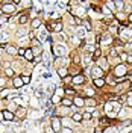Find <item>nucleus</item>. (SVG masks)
I'll return each instance as SVG.
<instances>
[{"mask_svg": "<svg viewBox=\"0 0 132 133\" xmlns=\"http://www.w3.org/2000/svg\"><path fill=\"white\" fill-rule=\"evenodd\" d=\"M58 5L61 6V8H64V6H67V5H68V3H67V2H59Z\"/></svg>", "mask_w": 132, "mask_h": 133, "instance_id": "obj_51", "label": "nucleus"}, {"mask_svg": "<svg viewBox=\"0 0 132 133\" xmlns=\"http://www.w3.org/2000/svg\"><path fill=\"white\" fill-rule=\"evenodd\" d=\"M128 73H129L128 71V66L124 65V64H117L114 66V71H112V74L116 76V79H123Z\"/></svg>", "mask_w": 132, "mask_h": 133, "instance_id": "obj_2", "label": "nucleus"}, {"mask_svg": "<svg viewBox=\"0 0 132 133\" xmlns=\"http://www.w3.org/2000/svg\"><path fill=\"white\" fill-rule=\"evenodd\" d=\"M8 21H9V17H6V15H2V17H0V26L6 24Z\"/></svg>", "mask_w": 132, "mask_h": 133, "instance_id": "obj_39", "label": "nucleus"}, {"mask_svg": "<svg viewBox=\"0 0 132 133\" xmlns=\"http://www.w3.org/2000/svg\"><path fill=\"white\" fill-rule=\"evenodd\" d=\"M17 42L21 45V49H26V47H27V44H29L31 41H29V38H27V36H25V38H20V39H17Z\"/></svg>", "mask_w": 132, "mask_h": 133, "instance_id": "obj_26", "label": "nucleus"}, {"mask_svg": "<svg viewBox=\"0 0 132 133\" xmlns=\"http://www.w3.org/2000/svg\"><path fill=\"white\" fill-rule=\"evenodd\" d=\"M41 26H43V20L40 18V17L32 18V21H31V27H32L33 30H35V29H38V27H41Z\"/></svg>", "mask_w": 132, "mask_h": 133, "instance_id": "obj_12", "label": "nucleus"}, {"mask_svg": "<svg viewBox=\"0 0 132 133\" xmlns=\"http://www.w3.org/2000/svg\"><path fill=\"white\" fill-rule=\"evenodd\" d=\"M2 114H3V119H6V121H12V119L15 118V116H14V112H9L8 109H3Z\"/></svg>", "mask_w": 132, "mask_h": 133, "instance_id": "obj_13", "label": "nucleus"}, {"mask_svg": "<svg viewBox=\"0 0 132 133\" xmlns=\"http://www.w3.org/2000/svg\"><path fill=\"white\" fill-rule=\"evenodd\" d=\"M105 6H106L111 12H116V6H114V2H112V0H108V2H105Z\"/></svg>", "mask_w": 132, "mask_h": 133, "instance_id": "obj_32", "label": "nucleus"}, {"mask_svg": "<svg viewBox=\"0 0 132 133\" xmlns=\"http://www.w3.org/2000/svg\"><path fill=\"white\" fill-rule=\"evenodd\" d=\"M108 35H111L112 38L114 36H117V33H118V26H116V24H109L108 26Z\"/></svg>", "mask_w": 132, "mask_h": 133, "instance_id": "obj_14", "label": "nucleus"}, {"mask_svg": "<svg viewBox=\"0 0 132 133\" xmlns=\"http://www.w3.org/2000/svg\"><path fill=\"white\" fill-rule=\"evenodd\" d=\"M0 76H2V66H0Z\"/></svg>", "mask_w": 132, "mask_h": 133, "instance_id": "obj_54", "label": "nucleus"}, {"mask_svg": "<svg viewBox=\"0 0 132 133\" xmlns=\"http://www.w3.org/2000/svg\"><path fill=\"white\" fill-rule=\"evenodd\" d=\"M96 62H97L96 65H97V66H100L102 70H105V68L108 66V59H105V58H100V59H97Z\"/></svg>", "mask_w": 132, "mask_h": 133, "instance_id": "obj_20", "label": "nucleus"}, {"mask_svg": "<svg viewBox=\"0 0 132 133\" xmlns=\"http://www.w3.org/2000/svg\"><path fill=\"white\" fill-rule=\"evenodd\" d=\"M62 29H64V23H62L61 20H58V21H52V32L59 33V32H62Z\"/></svg>", "mask_w": 132, "mask_h": 133, "instance_id": "obj_7", "label": "nucleus"}, {"mask_svg": "<svg viewBox=\"0 0 132 133\" xmlns=\"http://www.w3.org/2000/svg\"><path fill=\"white\" fill-rule=\"evenodd\" d=\"M123 5H124L123 0H116V2H114V6H116V12H118V11L122 9V6H123Z\"/></svg>", "mask_w": 132, "mask_h": 133, "instance_id": "obj_34", "label": "nucleus"}, {"mask_svg": "<svg viewBox=\"0 0 132 133\" xmlns=\"http://www.w3.org/2000/svg\"><path fill=\"white\" fill-rule=\"evenodd\" d=\"M61 104H62V108L70 109L71 106H73V101H71L70 98H62V100H61Z\"/></svg>", "mask_w": 132, "mask_h": 133, "instance_id": "obj_27", "label": "nucleus"}, {"mask_svg": "<svg viewBox=\"0 0 132 133\" xmlns=\"http://www.w3.org/2000/svg\"><path fill=\"white\" fill-rule=\"evenodd\" d=\"M85 49H87V51H88V53H91V55H93V51L97 49V47H96V45H93V44H87V45H85Z\"/></svg>", "mask_w": 132, "mask_h": 133, "instance_id": "obj_37", "label": "nucleus"}, {"mask_svg": "<svg viewBox=\"0 0 132 133\" xmlns=\"http://www.w3.org/2000/svg\"><path fill=\"white\" fill-rule=\"evenodd\" d=\"M5 86H6V79L0 76V88H5Z\"/></svg>", "mask_w": 132, "mask_h": 133, "instance_id": "obj_46", "label": "nucleus"}, {"mask_svg": "<svg viewBox=\"0 0 132 133\" xmlns=\"http://www.w3.org/2000/svg\"><path fill=\"white\" fill-rule=\"evenodd\" d=\"M99 58H102V47H97L91 55V61H97Z\"/></svg>", "mask_w": 132, "mask_h": 133, "instance_id": "obj_17", "label": "nucleus"}, {"mask_svg": "<svg viewBox=\"0 0 132 133\" xmlns=\"http://www.w3.org/2000/svg\"><path fill=\"white\" fill-rule=\"evenodd\" d=\"M128 58H129V55H128V53H120V55H118V61H128Z\"/></svg>", "mask_w": 132, "mask_h": 133, "instance_id": "obj_41", "label": "nucleus"}, {"mask_svg": "<svg viewBox=\"0 0 132 133\" xmlns=\"http://www.w3.org/2000/svg\"><path fill=\"white\" fill-rule=\"evenodd\" d=\"M31 44L35 47H41V41H38V39H31Z\"/></svg>", "mask_w": 132, "mask_h": 133, "instance_id": "obj_45", "label": "nucleus"}, {"mask_svg": "<svg viewBox=\"0 0 132 133\" xmlns=\"http://www.w3.org/2000/svg\"><path fill=\"white\" fill-rule=\"evenodd\" d=\"M8 38H9V32L8 30H3V32L0 30V44H2V42H6L8 41Z\"/></svg>", "mask_w": 132, "mask_h": 133, "instance_id": "obj_29", "label": "nucleus"}, {"mask_svg": "<svg viewBox=\"0 0 132 133\" xmlns=\"http://www.w3.org/2000/svg\"><path fill=\"white\" fill-rule=\"evenodd\" d=\"M91 118H93V116H91L90 112H83L82 114V119H85V121H90Z\"/></svg>", "mask_w": 132, "mask_h": 133, "instance_id": "obj_42", "label": "nucleus"}, {"mask_svg": "<svg viewBox=\"0 0 132 133\" xmlns=\"http://www.w3.org/2000/svg\"><path fill=\"white\" fill-rule=\"evenodd\" d=\"M83 82H85V77H83L82 74H77L74 76V77H71V85H83Z\"/></svg>", "mask_w": 132, "mask_h": 133, "instance_id": "obj_11", "label": "nucleus"}, {"mask_svg": "<svg viewBox=\"0 0 132 133\" xmlns=\"http://www.w3.org/2000/svg\"><path fill=\"white\" fill-rule=\"evenodd\" d=\"M70 119H71L73 123H81V121H82V114H79V112H74Z\"/></svg>", "mask_w": 132, "mask_h": 133, "instance_id": "obj_28", "label": "nucleus"}, {"mask_svg": "<svg viewBox=\"0 0 132 133\" xmlns=\"http://www.w3.org/2000/svg\"><path fill=\"white\" fill-rule=\"evenodd\" d=\"M12 86H14L15 89L21 88V86H23V82H21V79H20V77H17V76H14V77H12Z\"/></svg>", "mask_w": 132, "mask_h": 133, "instance_id": "obj_18", "label": "nucleus"}, {"mask_svg": "<svg viewBox=\"0 0 132 133\" xmlns=\"http://www.w3.org/2000/svg\"><path fill=\"white\" fill-rule=\"evenodd\" d=\"M120 110H122V106L117 103H112V101L106 103V106H105V112H106L108 116H116Z\"/></svg>", "mask_w": 132, "mask_h": 133, "instance_id": "obj_1", "label": "nucleus"}, {"mask_svg": "<svg viewBox=\"0 0 132 133\" xmlns=\"http://www.w3.org/2000/svg\"><path fill=\"white\" fill-rule=\"evenodd\" d=\"M2 65L5 66V70H6V68H11V64H9L8 61H5V62H3V64H2Z\"/></svg>", "mask_w": 132, "mask_h": 133, "instance_id": "obj_50", "label": "nucleus"}, {"mask_svg": "<svg viewBox=\"0 0 132 133\" xmlns=\"http://www.w3.org/2000/svg\"><path fill=\"white\" fill-rule=\"evenodd\" d=\"M61 133H73V130L71 129H67V127H62L61 129Z\"/></svg>", "mask_w": 132, "mask_h": 133, "instance_id": "obj_47", "label": "nucleus"}, {"mask_svg": "<svg viewBox=\"0 0 132 133\" xmlns=\"http://www.w3.org/2000/svg\"><path fill=\"white\" fill-rule=\"evenodd\" d=\"M105 79H93V85L96 86V88H103L105 86Z\"/></svg>", "mask_w": 132, "mask_h": 133, "instance_id": "obj_21", "label": "nucleus"}, {"mask_svg": "<svg viewBox=\"0 0 132 133\" xmlns=\"http://www.w3.org/2000/svg\"><path fill=\"white\" fill-rule=\"evenodd\" d=\"M102 12H103L105 15H112V12H111V11H109V9H108L106 6H105V5L102 6Z\"/></svg>", "mask_w": 132, "mask_h": 133, "instance_id": "obj_43", "label": "nucleus"}, {"mask_svg": "<svg viewBox=\"0 0 132 133\" xmlns=\"http://www.w3.org/2000/svg\"><path fill=\"white\" fill-rule=\"evenodd\" d=\"M85 94H87L88 97H93V95H94V89H91V88H85Z\"/></svg>", "mask_w": 132, "mask_h": 133, "instance_id": "obj_44", "label": "nucleus"}, {"mask_svg": "<svg viewBox=\"0 0 132 133\" xmlns=\"http://www.w3.org/2000/svg\"><path fill=\"white\" fill-rule=\"evenodd\" d=\"M50 129L53 130V133H59L61 132V129H62V124H61V118L59 116H53L52 118V121H50Z\"/></svg>", "mask_w": 132, "mask_h": 133, "instance_id": "obj_4", "label": "nucleus"}, {"mask_svg": "<svg viewBox=\"0 0 132 133\" xmlns=\"http://www.w3.org/2000/svg\"><path fill=\"white\" fill-rule=\"evenodd\" d=\"M23 58H25L26 61H29V62H32V61H33V53H32V49H31V47H27V49L25 50Z\"/></svg>", "mask_w": 132, "mask_h": 133, "instance_id": "obj_15", "label": "nucleus"}, {"mask_svg": "<svg viewBox=\"0 0 132 133\" xmlns=\"http://www.w3.org/2000/svg\"><path fill=\"white\" fill-rule=\"evenodd\" d=\"M91 76H93V79H103V76H105V70H102L100 66L94 65L91 68Z\"/></svg>", "mask_w": 132, "mask_h": 133, "instance_id": "obj_5", "label": "nucleus"}, {"mask_svg": "<svg viewBox=\"0 0 132 133\" xmlns=\"http://www.w3.org/2000/svg\"><path fill=\"white\" fill-rule=\"evenodd\" d=\"M71 101H73L74 106H77V108H83V98L82 97H74Z\"/></svg>", "mask_w": 132, "mask_h": 133, "instance_id": "obj_25", "label": "nucleus"}, {"mask_svg": "<svg viewBox=\"0 0 132 133\" xmlns=\"http://www.w3.org/2000/svg\"><path fill=\"white\" fill-rule=\"evenodd\" d=\"M64 53H65V45H62V44H56V45L53 47V55H55V56L62 58Z\"/></svg>", "mask_w": 132, "mask_h": 133, "instance_id": "obj_6", "label": "nucleus"}, {"mask_svg": "<svg viewBox=\"0 0 132 133\" xmlns=\"http://www.w3.org/2000/svg\"><path fill=\"white\" fill-rule=\"evenodd\" d=\"M25 50L26 49H21V47H20V49L17 50V55H18V56H23V55H25Z\"/></svg>", "mask_w": 132, "mask_h": 133, "instance_id": "obj_48", "label": "nucleus"}, {"mask_svg": "<svg viewBox=\"0 0 132 133\" xmlns=\"http://www.w3.org/2000/svg\"><path fill=\"white\" fill-rule=\"evenodd\" d=\"M82 23H83V29H85V30H91V29H93L90 18H88V20H82Z\"/></svg>", "mask_w": 132, "mask_h": 133, "instance_id": "obj_33", "label": "nucleus"}, {"mask_svg": "<svg viewBox=\"0 0 132 133\" xmlns=\"http://www.w3.org/2000/svg\"><path fill=\"white\" fill-rule=\"evenodd\" d=\"M124 18H126V14L122 12V11H118V12L114 14V20H117L118 23H120V21H123V24H124Z\"/></svg>", "mask_w": 132, "mask_h": 133, "instance_id": "obj_19", "label": "nucleus"}, {"mask_svg": "<svg viewBox=\"0 0 132 133\" xmlns=\"http://www.w3.org/2000/svg\"><path fill=\"white\" fill-rule=\"evenodd\" d=\"M26 112H27V110H26V108H18L15 110V114H14V116H18V118H23V116L26 115Z\"/></svg>", "mask_w": 132, "mask_h": 133, "instance_id": "obj_30", "label": "nucleus"}, {"mask_svg": "<svg viewBox=\"0 0 132 133\" xmlns=\"http://www.w3.org/2000/svg\"><path fill=\"white\" fill-rule=\"evenodd\" d=\"M2 12H3V15L11 17L14 12H15V6H14V5H11L9 2H5V3L2 5Z\"/></svg>", "mask_w": 132, "mask_h": 133, "instance_id": "obj_3", "label": "nucleus"}, {"mask_svg": "<svg viewBox=\"0 0 132 133\" xmlns=\"http://www.w3.org/2000/svg\"><path fill=\"white\" fill-rule=\"evenodd\" d=\"M5 74H6V77H14V70L12 68H6L5 70Z\"/></svg>", "mask_w": 132, "mask_h": 133, "instance_id": "obj_40", "label": "nucleus"}, {"mask_svg": "<svg viewBox=\"0 0 132 133\" xmlns=\"http://www.w3.org/2000/svg\"><path fill=\"white\" fill-rule=\"evenodd\" d=\"M64 95V88H56V91H55V97L56 98H61Z\"/></svg>", "mask_w": 132, "mask_h": 133, "instance_id": "obj_35", "label": "nucleus"}, {"mask_svg": "<svg viewBox=\"0 0 132 133\" xmlns=\"http://www.w3.org/2000/svg\"><path fill=\"white\" fill-rule=\"evenodd\" d=\"M3 15V12H2V8H0V17Z\"/></svg>", "mask_w": 132, "mask_h": 133, "instance_id": "obj_53", "label": "nucleus"}, {"mask_svg": "<svg viewBox=\"0 0 132 133\" xmlns=\"http://www.w3.org/2000/svg\"><path fill=\"white\" fill-rule=\"evenodd\" d=\"M27 21H29V17H27V14H23V15L18 17V24L21 26V27H23Z\"/></svg>", "mask_w": 132, "mask_h": 133, "instance_id": "obj_24", "label": "nucleus"}, {"mask_svg": "<svg viewBox=\"0 0 132 133\" xmlns=\"http://www.w3.org/2000/svg\"><path fill=\"white\" fill-rule=\"evenodd\" d=\"M83 106H88V108H94V106H97V103H96V100L93 98V97H88V98L83 100Z\"/></svg>", "mask_w": 132, "mask_h": 133, "instance_id": "obj_16", "label": "nucleus"}, {"mask_svg": "<svg viewBox=\"0 0 132 133\" xmlns=\"http://www.w3.org/2000/svg\"><path fill=\"white\" fill-rule=\"evenodd\" d=\"M76 38H79V39H83L85 36H87V30L83 29L82 26H77L76 27V35H74Z\"/></svg>", "mask_w": 132, "mask_h": 133, "instance_id": "obj_10", "label": "nucleus"}, {"mask_svg": "<svg viewBox=\"0 0 132 133\" xmlns=\"http://www.w3.org/2000/svg\"><path fill=\"white\" fill-rule=\"evenodd\" d=\"M20 79H21V82H23V85H26V83H29L31 82V76L27 74V76H20Z\"/></svg>", "mask_w": 132, "mask_h": 133, "instance_id": "obj_38", "label": "nucleus"}, {"mask_svg": "<svg viewBox=\"0 0 132 133\" xmlns=\"http://www.w3.org/2000/svg\"><path fill=\"white\" fill-rule=\"evenodd\" d=\"M25 36H27V29H26V27H18V29H15V38L17 39L25 38Z\"/></svg>", "mask_w": 132, "mask_h": 133, "instance_id": "obj_9", "label": "nucleus"}, {"mask_svg": "<svg viewBox=\"0 0 132 133\" xmlns=\"http://www.w3.org/2000/svg\"><path fill=\"white\" fill-rule=\"evenodd\" d=\"M58 76L62 77V79H64L65 76H68V68H67V66H59L58 68Z\"/></svg>", "mask_w": 132, "mask_h": 133, "instance_id": "obj_22", "label": "nucleus"}, {"mask_svg": "<svg viewBox=\"0 0 132 133\" xmlns=\"http://www.w3.org/2000/svg\"><path fill=\"white\" fill-rule=\"evenodd\" d=\"M67 64H68V59L67 58H58V61H56V65L59 66H67Z\"/></svg>", "mask_w": 132, "mask_h": 133, "instance_id": "obj_31", "label": "nucleus"}, {"mask_svg": "<svg viewBox=\"0 0 132 133\" xmlns=\"http://www.w3.org/2000/svg\"><path fill=\"white\" fill-rule=\"evenodd\" d=\"M3 121V114H2V110H0V123Z\"/></svg>", "mask_w": 132, "mask_h": 133, "instance_id": "obj_52", "label": "nucleus"}, {"mask_svg": "<svg viewBox=\"0 0 132 133\" xmlns=\"http://www.w3.org/2000/svg\"><path fill=\"white\" fill-rule=\"evenodd\" d=\"M112 41H114V38L111 36V35H108V33H105V35H100L99 36V45L100 44H112Z\"/></svg>", "mask_w": 132, "mask_h": 133, "instance_id": "obj_8", "label": "nucleus"}, {"mask_svg": "<svg viewBox=\"0 0 132 133\" xmlns=\"http://www.w3.org/2000/svg\"><path fill=\"white\" fill-rule=\"evenodd\" d=\"M64 94L70 95V97H73V95H76V91H74V89H71V88H64Z\"/></svg>", "mask_w": 132, "mask_h": 133, "instance_id": "obj_36", "label": "nucleus"}, {"mask_svg": "<svg viewBox=\"0 0 132 133\" xmlns=\"http://www.w3.org/2000/svg\"><path fill=\"white\" fill-rule=\"evenodd\" d=\"M6 53L8 55H17V50H18V47H15V45H12V44H8V47H6Z\"/></svg>", "mask_w": 132, "mask_h": 133, "instance_id": "obj_23", "label": "nucleus"}, {"mask_svg": "<svg viewBox=\"0 0 132 133\" xmlns=\"http://www.w3.org/2000/svg\"><path fill=\"white\" fill-rule=\"evenodd\" d=\"M62 80H64L65 83H71V76H65V77H64Z\"/></svg>", "mask_w": 132, "mask_h": 133, "instance_id": "obj_49", "label": "nucleus"}]
</instances>
